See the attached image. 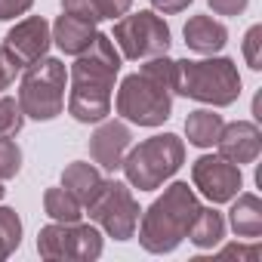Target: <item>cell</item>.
Returning <instances> with one entry per match:
<instances>
[{"label":"cell","instance_id":"obj_18","mask_svg":"<svg viewBox=\"0 0 262 262\" xmlns=\"http://www.w3.org/2000/svg\"><path fill=\"white\" fill-rule=\"evenodd\" d=\"M222 114H216L213 108H198L185 117V136L198 148H213L222 133Z\"/></svg>","mask_w":262,"mask_h":262},{"label":"cell","instance_id":"obj_21","mask_svg":"<svg viewBox=\"0 0 262 262\" xmlns=\"http://www.w3.org/2000/svg\"><path fill=\"white\" fill-rule=\"evenodd\" d=\"M43 210H47V216L50 219H56V222H80V201L71 194V191H65L62 185L59 188H47V194H43Z\"/></svg>","mask_w":262,"mask_h":262},{"label":"cell","instance_id":"obj_27","mask_svg":"<svg viewBox=\"0 0 262 262\" xmlns=\"http://www.w3.org/2000/svg\"><path fill=\"white\" fill-rule=\"evenodd\" d=\"M22 68H19V62L4 50V47H0V90H7L13 80H16V74H19Z\"/></svg>","mask_w":262,"mask_h":262},{"label":"cell","instance_id":"obj_8","mask_svg":"<svg viewBox=\"0 0 262 262\" xmlns=\"http://www.w3.org/2000/svg\"><path fill=\"white\" fill-rule=\"evenodd\" d=\"M37 253L50 262L56 259H77L93 262L102 256V234L93 225L80 222H53L37 234Z\"/></svg>","mask_w":262,"mask_h":262},{"label":"cell","instance_id":"obj_5","mask_svg":"<svg viewBox=\"0 0 262 262\" xmlns=\"http://www.w3.org/2000/svg\"><path fill=\"white\" fill-rule=\"evenodd\" d=\"M185 164V145L179 136L173 133H161L151 136L145 142H139L136 148H129L120 170L126 176V182L139 188V191H155L161 188L179 167Z\"/></svg>","mask_w":262,"mask_h":262},{"label":"cell","instance_id":"obj_26","mask_svg":"<svg viewBox=\"0 0 262 262\" xmlns=\"http://www.w3.org/2000/svg\"><path fill=\"white\" fill-rule=\"evenodd\" d=\"M219 259H247V262H256L259 259V244H228L225 250H219Z\"/></svg>","mask_w":262,"mask_h":262},{"label":"cell","instance_id":"obj_11","mask_svg":"<svg viewBox=\"0 0 262 262\" xmlns=\"http://www.w3.org/2000/svg\"><path fill=\"white\" fill-rule=\"evenodd\" d=\"M50 43H53V34H50L47 19L43 16H28V19L16 22V28L7 31V37H4L0 47L19 62V68H25V65L37 62L40 56H47Z\"/></svg>","mask_w":262,"mask_h":262},{"label":"cell","instance_id":"obj_4","mask_svg":"<svg viewBox=\"0 0 262 262\" xmlns=\"http://www.w3.org/2000/svg\"><path fill=\"white\" fill-rule=\"evenodd\" d=\"M176 93L213 108L234 105L241 96V74L237 65L225 56L216 59H182L176 62Z\"/></svg>","mask_w":262,"mask_h":262},{"label":"cell","instance_id":"obj_25","mask_svg":"<svg viewBox=\"0 0 262 262\" xmlns=\"http://www.w3.org/2000/svg\"><path fill=\"white\" fill-rule=\"evenodd\" d=\"M244 59L253 71L262 68V25H253L244 37Z\"/></svg>","mask_w":262,"mask_h":262},{"label":"cell","instance_id":"obj_12","mask_svg":"<svg viewBox=\"0 0 262 262\" xmlns=\"http://www.w3.org/2000/svg\"><path fill=\"white\" fill-rule=\"evenodd\" d=\"M129 145H133V133L123 120H99V129L90 136V158L102 170L114 173L120 170Z\"/></svg>","mask_w":262,"mask_h":262},{"label":"cell","instance_id":"obj_2","mask_svg":"<svg viewBox=\"0 0 262 262\" xmlns=\"http://www.w3.org/2000/svg\"><path fill=\"white\" fill-rule=\"evenodd\" d=\"M176 93V62L167 56H155L142 65V71L123 77L114 108L123 120L139 126H161L173 111Z\"/></svg>","mask_w":262,"mask_h":262},{"label":"cell","instance_id":"obj_17","mask_svg":"<svg viewBox=\"0 0 262 262\" xmlns=\"http://www.w3.org/2000/svg\"><path fill=\"white\" fill-rule=\"evenodd\" d=\"M231 201H234V204H231L228 222H231L234 234L256 241V237L262 234V201H259V194H241V191H237Z\"/></svg>","mask_w":262,"mask_h":262},{"label":"cell","instance_id":"obj_15","mask_svg":"<svg viewBox=\"0 0 262 262\" xmlns=\"http://www.w3.org/2000/svg\"><path fill=\"white\" fill-rule=\"evenodd\" d=\"M182 34H185L188 50H194V53H201V56L219 53V50L225 47V40H228V28H225L222 22H216L213 16H191V19L185 22Z\"/></svg>","mask_w":262,"mask_h":262},{"label":"cell","instance_id":"obj_1","mask_svg":"<svg viewBox=\"0 0 262 262\" xmlns=\"http://www.w3.org/2000/svg\"><path fill=\"white\" fill-rule=\"evenodd\" d=\"M120 71V53L108 34H96V40L77 56L71 65V93L68 111L80 123H99L111 114V90Z\"/></svg>","mask_w":262,"mask_h":262},{"label":"cell","instance_id":"obj_28","mask_svg":"<svg viewBox=\"0 0 262 262\" xmlns=\"http://www.w3.org/2000/svg\"><path fill=\"white\" fill-rule=\"evenodd\" d=\"M207 4L216 16H241L250 0H207Z\"/></svg>","mask_w":262,"mask_h":262},{"label":"cell","instance_id":"obj_16","mask_svg":"<svg viewBox=\"0 0 262 262\" xmlns=\"http://www.w3.org/2000/svg\"><path fill=\"white\" fill-rule=\"evenodd\" d=\"M105 182H108V179H105L93 164H86V161H74V164H68L65 173H62V188L71 191V194L80 201V207H90V204L99 198V191L105 188Z\"/></svg>","mask_w":262,"mask_h":262},{"label":"cell","instance_id":"obj_19","mask_svg":"<svg viewBox=\"0 0 262 262\" xmlns=\"http://www.w3.org/2000/svg\"><path fill=\"white\" fill-rule=\"evenodd\" d=\"M133 0H62V10L74 13L80 19L90 22H102V19H120L129 13Z\"/></svg>","mask_w":262,"mask_h":262},{"label":"cell","instance_id":"obj_30","mask_svg":"<svg viewBox=\"0 0 262 262\" xmlns=\"http://www.w3.org/2000/svg\"><path fill=\"white\" fill-rule=\"evenodd\" d=\"M151 7L158 13H164V16H176V13H182V10L191 7V0H151Z\"/></svg>","mask_w":262,"mask_h":262},{"label":"cell","instance_id":"obj_13","mask_svg":"<svg viewBox=\"0 0 262 262\" xmlns=\"http://www.w3.org/2000/svg\"><path fill=\"white\" fill-rule=\"evenodd\" d=\"M219 158L231 161V164H253L262 151V133L253 120H234V123H222V133L216 139Z\"/></svg>","mask_w":262,"mask_h":262},{"label":"cell","instance_id":"obj_20","mask_svg":"<svg viewBox=\"0 0 262 262\" xmlns=\"http://www.w3.org/2000/svg\"><path fill=\"white\" fill-rule=\"evenodd\" d=\"M225 237V219L222 213H216L213 207H201L191 228H188V241L198 247V250H213L219 241Z\"/></svg>","mask_w":262,"mask_h":262},{"label":"cell","instance_id":"obj_31","mask_svg":"<svg viewBox=\"0 0 262 262\" xmlns=\"http://www.w3.org/2000/svg\"><path fill=\"white\" fill-rule=\"evenodd\" d=\"M4 194H7V188H4V182H0V198H4Z\"/></svg>","mask_w":262,"mask_h":262},{"label":"cell","instance_id":"obj_7","mask_svg":"<svg viewBox=\"0 0 262 262\" xmlns=\"http://www.w3.org/2000/svg\"><path fill=\"white\" fill-rule=\"evenodd\" d=\"M111 40L120 47V56L129 62H139V59H155V56H167L170 50V28L167 22L151 13H133V16H120L114 25Z\"/></svg>","mask_w":262,"mask_h":262},{"label":"cell","instance_id":"obj_3","mask_svg":"<svg viewBox=\"0 0 262 262\" xmlns=\"http://www.w3.org/2000/svg\"><path fill=\"white\" fill-rule=\"evenodd\" d=\"M201 204L194 198V191L188 188V182H173L142 216L139 228V244L148 253H173L185 237L188 228L198 216Z\"/></svg>","mask_w":262,"mask_h":262},{"label":"cell","instance_id":"obj_9","mask_svg":"<svg viewBox=\"0 0 262 262\" xmlns=\"http://www.w3.org/2000/svg\"><path fill=\"white\" fill-rule=\"evenodd\" d=\"M90 219L114 241H129L136 234L139 225V204L129 194V188L117 179L105 182V188L99 191V198L86 207Z\"/></svg>","mask_w":262,"mask_h":262},{"label":"cell","instance_id":"obj_14","mask_svg":"<svg viewBox=\"0 0 262 262\" xmlns=\"http://www.w3.org/2000/svg\"><path fill=\"white\" fill-rule=\"evenodd\" d=\"M96 22L90 19H80L74 13H62L53 25V40L56 47L65 53V56H80L93 40H96Z\"/></svg>","mask_w":262,"mask_h":262},{"label":"cell","instance_id":"obj_24","mask_svg":"<svg viewBox=\"0 0 262 262\" xmlns=\"http://www.w3.org/2000/svg\"><path fill=\"white\" fill-rule=\"evenodd\" d=\"M19 170H22V148L10 136H4V139H0V182H4V179H16Z\"/></svg>","mask_w":262,"mask_h":262},{"label":"cell","instance_id":"obj_23","mask_svg":"<svg viewBox=\"0 0 262 262\" xmlns=\"http://www.w3.org/2000/svg\"><path fill=\"white\" fill-rule=\"evenodd\" d=\"M22 123H25V114L19 108V99L4 96V99H0V139H4V136H16L22 129Z\"/></svg>","mask_w":262,"mask_h":262},{"label":"cell","instance_id":"obj_29","mask_svg":"<svg viewBox=\"0 0 262 262\" xmlns=\"http://www.w3.org/2000/svg\"><path fill=\"white\" fill-rule=\"evenodd\" d=\"M34 0H0V22L7 19H16V16H25L31 10Z\"/></svg>","mask_w":262,"mask_h":262},{"label":"cell","instance_id":"obj_6","mask_svg":"<svg viewBox=\"0 0 262 262\" xmlns=\"http://www.w3.org/2000/svg\"><path fill=\"white\" fill-rule=\"evenodd\" d=\"M65 80L68 71L59 59L40 56L37 62L25 65L22 83H19V108L25 117L34 120H53L65 108Z\"/></svg>","mask_w":262,"mask_h":262},{"label":"cell","instance_id":"obj_22","mask_svg":"<svg viewBox=\"0 0 262 262\" xmlns=\"http://www.w3.org/2000/svg\"><path fill=\"white\" fill-rule=\"evenodd\" d=\"M22 244V219L16 216L13 207H0V259L16 253Z\"/></svg>","mask_w":262,"mask_h":262},{"label":"cell","instance_id":"obj_10","mask_svg":"<svg viewBox=\"0 0 262 262\" xmlns=\"http://www.w3.org/2000/svg\"><path fill=\"white\" fill-rule=\"evenodd\" d=\"M191 182L194 188L210 201V204H228L241 185H244V176H241V167L225 161V158H213V155H204L191 164Z\"/></svg>","mask_w":262,"mask_h":262}]
</instances>
